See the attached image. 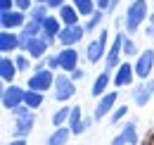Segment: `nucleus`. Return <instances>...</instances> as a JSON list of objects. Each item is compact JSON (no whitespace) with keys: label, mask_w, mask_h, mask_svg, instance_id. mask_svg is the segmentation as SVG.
I'll return each mask as SVG.
<instances>
[{"label":"nucleus","mask_w":154,"mask_h":145,"mask_svg":"<svg viewBox=\"0 0 154 145\" xmlns=\"http://www.w3.org/2000/svg\"><path fill=\"white\" fill-rule=\"evenodd\" d=\"M145 21H149V7H147V2H145V0H133V2L126 7V14H123L126 34L133 36Z\"/></svg>","instance_id":"obj_1"},{"label":"nucleus","mask_w":154,"mask_h":145,"mask_svg":"<svg viewBox=\"0 0 154 145\" xmlns=\"http://www.w3.org/2000/svg\"><path fill=\"white\" fill-rule=\"evenodd\" d=\"M12 114H14V119H17V124H14V131H12V138H14V140H24V138L31 133L33 124H36L33 109L26 107V105H21V107L12 109Z\"/></svg>","instance_id":"obj_2"},{"label":"nucleus","mask_w":154,"mask_h":145,"mask_svg":"<svg viewBox=\"0 0 154 145\" xmlns=\"http://www.w3.org/2000/svg\"><path fill=\"white\" fill-rule=\"evenodd\" d=\"M107 40H109V31L107 29H100V36L93 38V40H88V45H85V53L83 57L90 62V64H95L100 62L104 55H107Z\"/></svg>","instance_id":"obj_3"},{"label":"nucleus","mask_w":154,"mask_h":145,"mask_svg":"<svg viewBox=\"0 0 154 145\" xmlns=\"http://www.w3.org/2000/svg\"><path fill=\"white\" fill-rule=\"evenodd\" d=\"M52 95L59 102H66L69 98L76 95V81L69 74H57L55 76V86H52Z\"/></svg>","instance_id":"obj_4"},{"label":"nucleus","mask_w":154,"mask_h":145,"mask_svg":"<svg viewBox=\"0 0 154 145\" xmlns=\"http://www.w3.org/2000/svg\"><path fill=\"white\" fill-rule=\"evenodd\" d=\"M29 91H38V93H45L55 86V72L52 69H43V72H33L26 81Z\"/></svg>","instance_id":"obj_5"},{"label":"nucleus","mask_w":154,"mask_h":145,"mask_svg":"<svg viewBox=\"0 0 154 145\" xmlns=\"http://www.w3.org/2000/svg\"><path fill=\"white\" fill-rule=\"evenodd\" d=\"M121 57H123V34H116L107 55H104V69L107 72H116V67L121 64Z\"/></svg>","instance_id":"obj_6"},{"label":"nucleus","mask_w":154,"mask_h":145,"mask_svg":"<svg viewBox=\"0 0 154 145\" xmlns=\"http://www.w3.org/2000/svg\"><path fill=\"white\" fill-rule=\"evenodd\" d=\"M85 34H88V31H85V26H83V24H76V26H62L57 40L62 43V48H74L76 43L83 40Z\"/></svg>","instance_id":"obj_7"},{"label":"nucleus","mask_w":154,"mask_h":145,"mask_svg":"<svg viewBox=\"0 0 154 145\" xmlns=\"http://www.w3.org/2000/svg\"><path fill=\"white\" fill-rule=\"evenodd\" d=\"M24 95H26L24 88L14 86V83H7V86L2 88V107L10 109V112L21 107V105H24Z\"/></svg>","instance_id":"obj_8"},{"label":"nucleus","mask_w":154,"mask_h":145,"mask_svg":"<svg viewBox=\"0 0 154 145\" xmlns=\"http://www.w3.org/2000/svg\"><path fill=\"white\" fill-rule=\"evenodd\" d=\"M29 21V14L21 10H10V12H0V26L5 31H17L24 29V24Z\"/></svg>","instance_id":"obj_9"},{"label":"nucleus","mask_w":154,"mask_h":145,"mask_svg":"<svg viewBox=\"0 0 154 145\" xmlns=\"http://www.w3.org/2000/svg\"><path fill=\"white\" fill-rule=\"evenodd\" d=\"M133 67H135V76L142 79V81H147L149 74H152V67H154V50L152 48H147L145 53L137 55V60H135Z\"/></svg>","instance_id":"obj_10"},{"label":"nucleus","mask_w":154,"mask_h":145,"mask_svg":"<svg viewBox=\"0 0 154 145\" xmlns=\"http://www.w3.org/2000/svg\"><path fill=\"white\" fill-rule=\"evenodd\" d=\"M131 98H133V102L137 105V107H145L149 100L154 98V81H142L140 86H135L133 93H131Z\"/></svg>","instance_id":"obj_11"},{"label":"nucleus","mask_w":154,"mask_h":145,"mask_svg":"<svg viewBox=\"0 0 154 145\" xmlns=\"http://www.w3.org/2000/svg\"><path fill=\"white\" fill-rule=\"evenodd\" d=\"M62 26H64V24H62V19L55 17V14H50V17L43 21V34H40V36L48 40V45H52V43L57 40L59 31H62Z\"/></svg>","instance_id":"obj_12"},{"label":"nucleus","mask_w":154,"mask_h":145,"mask_svg":"<svg viewBox=\"0 0 154 145\" xmlns=\"http://www.w3.org/2000/svg\"><path fill=\"white\" fill-rule=\"evenodd\" d=\"M112 145H137V126H135V121H126L123 128L119 131V136H116Z\"/></svg>","instance_id":"obj_13"},{"label":"nucleus","mask_w":154,"mask_h":145,"mask_svg":"<svg viewBox=\"0 0 154 145\" xmlns=\"http://www.w3.org/2000/svg\"><path fill=\"white\" fill-rule=\"evenodd\" d=\"M133 76H135V67L128 62V60L121 62V64L116 67V74H114V86H119V88L131 86V83H133Z\"/></svg>","instance_id":"obj_14"},{"label":"nucleus","mask_w":154,"mask_h":145,"mask_svg":"<svg viewBox=\"0 0 154 145\" xmlns=\"http://www.w3.org/2000/svg\"><path fill=\"white\" fill-rule=\"evenodd\" d=\"M116 98H119V93H104L100 100H97V107H95V114H93V119H104L107 117V112H114V105H116Z\"/></svg>","instance_id":"obj_15"},{"label":"nucleus","mask_w":154,"mask_h":145,"mask_svg":"<svg viewBox=\"0 0 154 145\" xmlns=\"http://www.w3.org/2000/svg\"><path fill=\"white\" fill-rule=\"evenodd\" d=\"M59 64H62V72L71 74L74 69H78V53L76 48H62L59 50Z\"/></svg>","instance_id":"obj_16"},{"label":"nucleus","mask_w":154,"mask_h":145,"mask_svg":"<svg viewBox=\"0 0 154 145\" xmlns=\"http://www.w3.org/2000/svg\"><path fill=\"white\" fill-rule=\"evenodd\" d=\"M19 50V34L17 31H0V53L2 55H12Z\"/></svg>","instance_id":"obj_17"},{"label":"nucleus","mask_w":154,"mask_h":145,"mask_svg":"<svg viewBox=\"0 0 154 145\" xmlns=\"http://www.w3.org/2000/svg\"><path fill=\"white\" fill-rule=\"evenodd\" d=\"M48 40L43 36H36L31 43H29V48H26V55L31 57V60H45L48 57Z\"/></svg>","instance_id":"obj_18"},{"label":"nucleus","mask_w":154,"mask_h":145,"mask_svg":"<svg viewBox=\"0 0 154 145\" xmlns=\"http://www.w3.org/2000/svg\"><path fill=\"white\" fill-rule=\"evenodd\" d=\"M17 62H14V57H10V55H2V60H0V79L5 81V83H12L14 81V76H17Z\"/></svg>","instance_id":"obj_19"},{"label":"nucleus","mask_w":154,"mask_h":145,"mask_svg":"<svg viewBox=\"0 0 154 145\" xmlns=\"http://www.w3.org/2000/svg\"><path fill=\"white\" fill-rule=\"evenodd\" d=\"M57 17L62 19V24H64V26H76V24H81V21H78V19H81V12H78L71 2H66V5L59 10Z\"/></svg>","instance_id":"obj_20"},{"label":"nucleus","mask_w":154,"mask_h":145,"mask_svg":"<svg viewBox=\"0 0 154 145\" xmlns=\"http://www.w3.org/2000/svg\"><path fill=\"white\" fill-rule=\"evenodd\" d=\"M112 81H114L112 72H107V69H104L102 74H97V79H95V83H93V91H90V93H93L95 98H102V95L107 93V86H109Z\"/></svg>","instance_id":"obj_21"},{"label":"nucleus","mask_w":154,"mask_h":145,"mask_svg":"<svg viewBox=\"0 0 154 145\" xmlns=\"http://www.w3.org/2000/svg\"><path fill=\"white\" fill-rule=\"evenodd\" d=\"M74 131L69 126H59V128H55L50 136H48V140H45V145H66L69 143V136H71Z\"/></svg>","instance_id":"obj_22"},{"label":"nucleus","mask_w":154,"mask_h":145,"mask_svg":"<svg viewBox=\"0 0 154 145\" xmlns=\"http://www.w3.org/2000/svg\"><path fill=\"white\" fill-rule=\"evenodd\" d=\"M69 2H71L78 12H81V17H90V14L97 10L95 0H69Z\"/></svg>","instance_id":"obj_23"},{"label":"nucleus","mask_w":154,"mask_h":145,"mask_svg":"<svg viewBox=\"0 0 154 145\" xmlns=\"http://www.w3.org/2000/svg\"><path fill=\"white\" fill-rule=\"evenodd\" d=\"M52 14V10L48 7V5H33L31 10H29V19H33V21H45V19Z\"/></svg>","instance_id":"obj_24"},{"label":"nucleus","mask_w":154,"mask_h":145,"mask_svg":"<svg viewBox=\"0 0 154 145\" xmlns=\"http://www.w3.org/2000/svg\"><path fill=\"white\" fill-rule=\"evenodd\" d=\"M104 14H107V12H102V10H95L90 17L85 19V24H83V26H85V31H88V34H93L95 29H100V24H102Z\"/></svg>","instance_id":"obj_25"},{"label":"nucleus","mask_w":154,"mask_h":145,"mask_svg":"<svg viewBox=\"0 0 154 145\" xmlns=\"http://www.w3.org/2000/svg\"><path fill=\"white\" fill-rule=\"evenodd\" d=\"M71 109L74 107H59L55 114H52V124H55V128L64 126V124H69V117H71Z\"/></svg>","instance_id":"obj_26"},{"label":"nucleus","mask_w":154,"mask_h":145,"mask_svg":"<svg viewBox=\"0 0 154 145\" xmlns=\"http://www.w3.org/2000/svg\"><path fill=\"white\" fill-rule=\"evenodd\" d=\"M24 105H26V107H31V109H38L40 105H43V93L29 91L26 95H24Z\"/></svg>","instance_id":"obj_27"},{"label":"nucleus","mask_w":154,"mask_h":145,"mask_svg":"<svg viewBox=\"0 0 154 145\" xmlns=\"http://www.w3.org/2000/svg\"><path fill=\"white\" fill-rule=\"evenodd\" d=\"M19 31H24L26 36H31V38H36L43 34V24L40 21H33V19H29L26 24H24V29H19Z\"/></svg>","instance_id":"obj_28"},{"label":"nucleus","mask_w":154,"mask_h":145,"mask_svg":"<svg viewBox=\"0 0 154 145\" xmlns=\"http://www.w3.org/2000/svg\"><path fill=\"white\" fill-rule=\"evenodd\" d=\"M135 55H140V53H137V43H135L131 36L123 34V57L128 60V57H135Z\"/></svg>","instance_id":"obj_29"},{"label":"nucleus","mask_w":154,"mask_h":145,"mask_svg":"<svg viewBox=\"0 0 154 145\" xmlns=\"http://www.w3.org/2000/svg\"><path fill=\"white\" fill-rule=\"evenodd\" d=\"M81 112H83L81 107H74V109H71V117H69V128H71L74 133L78 131V126H81V121H83V114H81Z\"/></svg>","instance_id":"obj_30"},{"label":"nucleus","mask_w":154,"mask_h":145,"mask_svg":"<svg viewBox=\"0 0 154 145\" xmlns=\"http://www.w3.org/2000/svg\"><path fill=\"white\" fill-rule=\"evenodd\" d=\"M14 62H17V69L19 72H29V67H31V57L24 53V55H14Z\"/></svg>","instance_id":"obj_31"},{"label":"nucleus","mask_w":154,"mask_h":145,"mask_svg":"<svg viewBox=\"0 0 154 145\" xmlns=\"http://www.w3.org/2000/svg\"><path fill=\"white\" fill-rule=\"evenodd\" d=\"M126 112H128V107L126 105H121V107H116L114 112H112V124H119L123 117H126Z\"/></svg>","instance_id":"obj_32"},{"label":"nucleus","mask_w":154,"mask_h":145,"mask_svg":"<svg viewBox=\"0 0 154 145\" xmlns=\"http://www.w3.org/2000/svg\"><path fill=\"white\" fill-rule=\"evenodd\" d=\"M14 7H17V10H21V12H26V14H29V10L33 7V0H14Z\"/></svg>","instance_id":"obj_33"},{"label":"nucleus","mask_w":154,"mask_h":145,"mask_svg":"<svg viewBox=\"0 0 154 145\" xmlns=\"http://www.w3.org/2000/svg\"><path fill=\"white\" fill-rule=\"evenodd\" d=\"M45 60H48V67H50L52 72H55V69H62V64H59V55H48Z\"/></svg>","instance_id":"obj_34"},{"label":"nucleus","mask_w":154,"mask_h":145,"mask_svg":"<svg viewBox=\"0 0 154 145\" xmlns=\"http://www.w3.org/2000/svg\"><path fill=\"white\" fill-rule=\"evenodd\" d=\"M90 126H93V119L88 117V119H83V121H81V126H78V131L74 133V136H81V133H85V131H88Z\"/></svg>","instance_id":"obj_35"},{"label":"nucleus","mask_w":154,"mask_h":145,"mask_svg":"<svg viewBox=\"0 0 154 145\" xmlns=\"http://www.w3.org/2000/svg\"><path fill=\"white\" fill-rule=\"evenodd\" d=\"M97 10H102V12H107L109 14V10H112V0H95Z\"/></svg>","instance_id":"obj_36"},{"label":"nucleus","mask_w":154,"mask_h":145,"mask_svg":"<svg viewBox=\"0 0 154 145\" xmlns=\"http://www.w3.org/2000/svg\"><path fill=\"white\" fill-rule=\"evenodd\" d=\"M45 5H48L50 10H57V12H59V10H62V7L66 5V0H48Z\"/></svg>","instance_id":"obj_37"},{"label":"nucleus","mask_w":154,"mask_h":145,"mask_svg":"<svg viewBox=\"0 0 154 145\" xmlns=\"http://www.w3.org/2000/svg\"><path fill=\"white\" fill-rule=\"evenodd\" d=\"M145 36L154 38V14H149V21H147V26H145Z\"/></svg>","instance_id":"obj_38"},{"label":"nucleus","mask_w":154,"mask_h":145,"mask_svg":"<svg viewBox=\"0 0 154 145\" xmlns=\"http://www.w3.org/2000/svg\"><path fill=\"white\" fill-rule=\"evenodd\" d=\"M10 10H17L14 0H0V12H10Z\"/></svg>","instance_id":"obj_39"},{"label":"nucleus","mask_w":154,"mask_h":145,"mask_svg":"<svg viewBox=\"0 0 154 145\" xmlns=\"http://www.w3.org/2000/svg\"><path fill=\"white\" fill-rule=\"evenodd\" d=\"M43 69H50V67H48V60H38L36 67H33V72H43Z\"/></svg>","instance_id":"obj_40"},{"label":"nucleus","mask_w":154,"mask_h":145,"mask_svg":"<svg viewBox=\"0 0 154 145\" xmlns=\"http://www.w3.org/2000/svg\"><path fill=\"white\" fill-rule=\"evenodd\" d=\"M69 76H71V79H74V81H81V79H83V76H85V72H83V69H74V72L69 74Z\"/></svg>","instance_id":"obj_41"},{"label":"nucleus","mask_w":154,"mask_h":145,"mask_svg":"<svg viewBox=\"0 0 154 145\" xmlns=\"http://www.w3.org/2000/svg\"><path fill=\"white\" fill-rule=\"evenodd\" d=\"M10 145H26V143H24V140H12Z\"/></svg>","instance_id":"obj_42"},{"label":"nucleus","mask_w":154,"mask_h":145,"mask_svg":"<svg viewBox=\"0 0 154 145\" xmlns=\"http://www.w3.org/2000/svg\"><path fill=\"white\" fill-rule=\"evenodd\" d=\"M48 0H33V5H45Z\"/></svg>","instance_id":"obj_43"}]
</instances>
